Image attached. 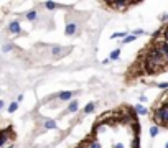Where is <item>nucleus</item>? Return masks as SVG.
<instances>
[{"instance_id": "obj_5", "label": "nucleus", "mask_w": 168, "mask_h": 148, "mask_svg": "<svg viewBox=\"0 0 168 148\" xmlns=\"http://www.w3.org/2000/svg\"><path fill=\"white\" fill-rule=\"evenodd\" d=\"M135 112H137L138 115H147V112H148V110H147V107H143L142 104H137V105H135Z\"/></svg>"}, {"instance_id": "obj_11", "label": "nucleus", "mask_w": 168, "mask_h": 148, "mask_svg": "<svg viewBox=\"0 0 168 148\" xmlns=\"http://www.w3.org/2000/svg\"><path fill=\"white\" fill-rule=\"evenodd\" d=\"M7 140H8V135H7L5 132H2V133H0V148L7 143Z\"/></svg>"}, {"instance_id": "obj_26", "label": "nucleus", "mask_w": 168, "mask_h": 148, "mask_svg": "<svg viewBox=\"0 0 168 148\" xmlns=\"http://www.w3.org/2000/svg\"><path fill=\"white\" fill-rule=\"evenodd\" d=\"M2 107H3V100H0V110H2Z\"/></svg>"}, {"instance_id": "obj_7", "label": "nucleus", "mask_w": 168, "mask_h": 148, "mask_svg": "<svg viewBox=\"0 0 168 148\" xmlns=\"http://www.w3.org/2000/svg\"><path fill=\"white\" fill-rule=\"evenodd\" d=\"M94 109H96V104H94V102H89V104L84 107V114H91V112H94Z\"/></svg>"}, {"instance_id": "obj_1", "label": "nucleus", "mask_w": 168, "mask_h": 148, "mask_svg": "<svg viewBox=\"0 0 168 148\" xmlns=\"http://www.w3.org/2000/svg\"><path fill=\"white\" fill-rule=\"evenodd\" d=\"M76 30H78V23L71 22V23H68V25H66L64 33L68 35V36H71V35H74V33H76Z\"/></svg>"}, {"instance_id": "obj_22", "label": "nucleus", "mask_w": 168, "mask_h": 148, "mask_svg": "<svg viewBox=\"0 0 168 148\" xmlns=\"http://www.w3.org/2000/svg\"><path fill=\"white\" fill-rule=\"evenodd\" d=\"M132 35H134V36H137V35H143V30H135Z\"/></svg>"}, {"instance_id": "obj_3", "label": "nucleus", "mask_w": 168, "mask_h": 148, "mask_svg": "<svg viewBox=\"0 0 168 148\" xmlns=\"http://www.w3.org/2000/svg\"><path fill=\"white\" fill-rule=\"evenodd\" d=\"M78 109H79V102H78V100H73L71 104L68 105V112H69V114H73V112H76V110H78Z\"/></svg>"}, {"instance_id": "obj_20", "label": "nucleus", "mask_w": 168, "mask_h": 148, "mask_svg": "<svg viewBox=\"0 0 168 148\" xmlns=\"http://www.w3.org/2000/svg\"><path fill=\"white\" fill-rule=\"evenodd\" d=\"M158 87H160V89H168V82H160Z\"/></svg>"}, {"instance_id": "obj_14", "label": "nucleus", "mask_w": 168, "mask_h": 148, "mask_svg": "<svg viewBox=\"0 0 168 148\" xmlns=\"http://www.w3.org/2000/svg\"><path fill=\"white\" fill-rule=\"evenodd\" d=\"M160 49L163 51V56H165V58L168 59V43H163L162 46H160Z\"/></svg>"}, {"instance_id": "obj_28", "label": "nucleus", "mask_w": 168, "mask_h": 148, "mask_svg": "<svg viewBox=\"0 0 168 148\" xmlns=\"http://www.w3.org/2000/svg\"><path fill=\"white\" fill-rule=\"evenodd\" d=\"M165 148H168V143H166V145H165Z\"/></svg>"}, {"instance_id": "obj_2", "label": "nucleus", "mask_w": 168, "mask_h": 148, "mask_svg": "<svg viewBox=\"0 0 168 148\" xmlns=\"http://www.w3.org/2000/svg\"><path fill=\"white\" fill-rule=\"evenodd\" d=\"M8 30L12 31L13 35H18V33H22V26H20V23L18 22H12L8 25Z\"/></svg>"}, {"instance_id": "obj_25", "label": "nucleus", "mask_w": 168, "mask_h": 148, "mask_svg": "<svg viewBox=\"0 0 168 148\" xmlns=\"http://www.w3.org/2000/svg\"><path fill=\"white\" fill-rule=\"evenodd\" d=\"M162 20H168V15H163V17H162Z\"/></svg>"}, {"instance_id": "obj_15", "label": "nucleus", "mask_w": 168, "mask_h": 148, "mask_svg": "<svg viewBox=\"0 0 168 148\" xmlns=\"http://www.w3.org/2000/svg\"><path fill=\"white\" fill-rule=\"evenodd\" d=\"M17 109H18V104H17V102H12V104L8 105V112H10V114H13Z\"/></svg>"}, {"instance_id": "obj_27", "label": "nucleus", "mask_w": 168, "mask_h": 148, "mask_svg": "<svg viewBox=\"0 0 168 148\" xmlns=\"http://www.w3.org/2000/svg\"><path fill=\"white\" fill-rule=\"evenodd\" d=\"M7 148H13V145H10V146H7Z\"/></svg>"}, {"instance_id": "obj_9", "label": "nucleus", "mask_w": 168, "mask_h": 148, "mask_svg": "<svg viewBox=\"0 0 168 148\" xmlns=\"http://www.w3.org/2000/svg\"><path fill=\"white\" fill-rule=\"evenodd\" d=\"M63 51H64V49H63L61 46H56V45H54V46H51V53H53L54 56H59Z\"/></svg>"}, {"instance_id": "obj_6", "label": "nucleus", "mask_w": 168, "mask_h": 148, "mask_svg": "<svg viewBox=\"0 0 168 148\" xmlns=\"http://www.w3.org/2000/svg\"><path fill=\"white\" fill-rule=\"evenodd\" d=\"M109 5L114 8H122V7H127L129 2H109Z\"/></svg>"}, {"instance_id": "obj_17", "label": "nucleus", "mask_w": 168, "mask_h": 148, "mask_svg": "<svg viewBox=\"0 0 168 148\" xmlns=\"http://www.w3.org/2000/svg\"><path fill=\"white\" fill-rule=\"evenodd\" d=\"M124 36H127V33H125V31H120V33H114L112 35V40H115V38H124Z\"/></svg>"}, {"instance_id": "obj_10", "label": "nucleus", "mask_w": 168, "mask_h": 148, "mask_svg": "<svg viewBox=\"0 0 168 148\" xmlns=\"http://www.w3.org/2000/svg\"><path fill=\"white\" fill-rule=\"evenodd\" d=\"M135 40H137V36H134V35H127V36L122 40V43L127 45V43H132V41H135Z\"/></svg>"}, {"instance_id": "obj_19", "label": "nucleus", "mask_w": 168, "mask_h": 148, "mask_svg": "<svg viewBox=\"0 0 168 148\" xmlns=\"http://www.w3.org/2000/svg\"><path fill=\"white\" fill-rule=\"evenodd\" d=\"M89 148H102V146H101L99 142H92V143H89Z\"/></svg>"}, {"instance_id": "obj_8", "label": "nucleus", "mask_w": 168, "mask_h": 148, "mask_svg": "<svg viewBox=\"0 0 168 148\" xmlns=\"http://www.w3.org/2000/svg\"><path fill=\"white\" fill-rule=\"evenodd\" d=\"M45 128L46 130H54L56 128V122L54 120H46L45 122Z\"/></svg>"}, {"instance_id": "obj_12", "label": "nucleus", "mask_w": 168, "mask_h": 148, "mask_svg": "<svg viewBox=\"0 0 168 148\" xmlns=\"http://www.w3.org/2000/svg\"><path fill=\"white\" fill-rule=\"evenodd\" d=\"M26 20H30V22L36 20V10H31V12H28L26 13Z\"/></svg>"}, {"instance_id": "obj_13", "label": "nucleus", "mask_w": 168, "mask_h": 148, "mask_svg": "<svg viewBox=\"0 0 168 148\" xmlns=\"http://www.w3.org/2000/svg\"><path fill=\"white\" fill-rule=\"evenodd\" d=\"M119 58H120V49H114V51L110 53L109 59H119Z\"/></svg>"}, {"instance_id": "obj_4", "label": "nucleus", "mask_w": 168, "mask_h": 148, "mask_svg": "<svg viewBox=\"0 0 168 148\" xmlns=\"http://www.w3.org/2000/svg\"><path fill=\"white\" fill-rule=\"evenodd\" d=\"M71 97H73V92H69V91H66V92L58 94V99H59V100H69Z\"/></svg>"}, {"instance_id": "obj_24", "label": "nucleus", "mask_w": 168, "mask_h": 148, "mask_svg": "<svg viewBox=\"0 0 168 148\" xmlns=\"http://www.w3.org/2000/svg\"><path fill=\"white\" fill-rule=\"evenodd\" d=\"M163 109H165V110H168V102H166L165 105H163Z\"/></svg>"}, {"instance_id": "obj_16", "label": "nucleus", "mask_w": 168, "mask_h": 148, "mask_svg": "<svg viewBox=\"0 0 168 148\" xmlns=\"http://www.w3.org/2000/svg\"><path fill=\"white\" fill-rule=\"evenodd\" d=\"M45 7H46L48 10H54L56 7H58V3H54V2H46V3H45Z\"/></svg>"}, {"instance_id": "obj_21", "label": "nucleus", "mask_w": 168, "mask_h": 148, "mask_svg": "<svg viewBox=\"0 0 168 148\" xmlns=\"http://www.w3.org/2000/svg\"><path fill=\"white\" fill-rule=\"evenodd\" d=\"M13 46H12V45H5V46H3V51H5V53H8L10 51V49H12Z\"/></svg>"}, {"instance_id": "obj_18", "label": "nucleus", "mask_w": 168, "mask_h": 148, "mask_svg": "<svg viewBox=\"0 0 168 148\" xmlns=\"http://www.w3.org/2000/svg\"><path fill=\"white\" fill-rule=\"evenodd\" d=\"M158 135V127H152L150 128V137H157Z\"/></svg>"}, {"instance_id": "obj_23", "label": "nucleus", "mask_w": 168, "mask_h": 148, "mask_svg": "<svg viewBox=\"0 0 168 148\" xmlns=\"http://www.w3.org/2000/svg\"><path fill=\"white\" fill-rule=\"evenodd\" d=\"M163 38H165V40L168 41V28H166V30H165V33H163Z\"/></svg>"}]
</instances>
